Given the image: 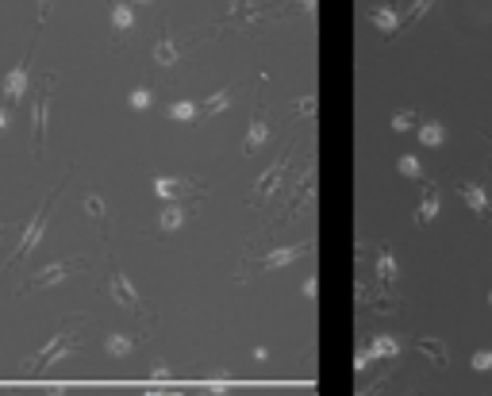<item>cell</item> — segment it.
Masks as SVG:
<instances>
[{
  "mask_svg": "<svg viewBox=\"0 0 492 396\" xmlns=\"http://www.w3.org/2000/svg\"><path fill=\"white\" fill-rule=\"evenodd\" d=\"M62 188H65V181H58V185L50 188V193L43 196V204H39V208H35V215H31V220H27V228H23V235H20V242H16L12 258H8V269H12V266H20V262L27 258V254H31V250L43 242V235H46V223H50V212H54V200H58V196H62Z\"/></svg>",
  "mask_w": 492,
  "mask_h": 396,
  "instance_id": "6da1fadb",
  "label": "cell"
},
{
  "mask_svg": "<svg viewBox=\"0 0 492 396\" xmlns=\"http://www.w3.org/2000/svg\"><path fill=\"white\" fill-rule=\"evenodd\" d=\"M77 327H81V319H77L73 327H65V331L50 335V338H46V346H43V350H39V354H31V358L23 362V370H27V373L46 370V365H54L58 358H65L70 350H77V343H81V338H77Z\"/></svg>",
  "mask_w": 492,
  "mask_h": 396,
  "instance_id": "7a4b0ae2",
  "label": "cell"
},
{
  "mask_svg": "<svg viewBox=\"0 0 492 396\" xmlns=\"http://www.w3.org/2000/svg\"><path fill=\"white\" fill-rule=\"evenodd\" d=\"M54 73H43L39 89H35V100H31V131H35V154L43 158V146H46V127H50V97H54Z\"/></svg>",
  "mask_w": 492,
  "mask_h": 396,
  "instance_id": "3957f363",
  "label": "cell"
},
{
  "mask_svg": "<svg viewBox=\"0 0 492 396\" xmlns=\"http://www.w3.org/2000/svg\"><path fill=\"white\" fill-rule=\"evenodd\" d=\"M85 266H89V262H85V258H65V262H50V266H46V269L31 273V277L23 281V285H20V296H23V292H39V289H50V285H58V281H65V277H70L73 269H85Z\"/></svg>",
  "mask_w": 492,
  "mask_h": 396,
  "instance_id": "277c9868",
  "label": "cell"
},
{
  "mask_svg": "<svg viewBox=\"0 0 492 396\" xmlns=\"http://www.w3.org/2000/svg\"><path fill=\"white\" fill-rule=\"evenodd\" d=\"M27 70H31V50H27L23 58L16 62L12 70H8L4 85H0V92H4L8 105H16V100H23V97H27V89H31V85H27Z\"/></svg>",
  "mask_w": 492,
  "mask_h": 396,
  "instance_id": "5b68a950",
  "label": "cell"
},
{
  "mask_svg": "<svg viewBox=\"0 0 492 396\" xmlns=\"http://www.w3.org/2000/svg\"><path fill=\"white\" fill-rule=\"evenodd\" d=\"M269 143V119L262 116V108H254V119H250V127H246V139H242V154L250 158V154H258L262 146Z\"/></svg>",
  "mask_w": 492,
  "mask_h": 396,
  "instance_id": "8992f818",
  "label": "cell"
},
{
  "mask_svg": "<svg viewBox=\"0 0 492 396\" xmlns=\"http://www.w3.org/2000/svg\"><path fill=\"white\" fill-rule=\"evenodd\" d=\"M108 289H112V296H116V304H123L127 312H139V292H135V285H131V277L123 269H112Z\"/></svg>",
  "mask_w": 492,
  "mask_h": 396,
  "instance_id": "52a82bcc",
  "label": "cell"
},
{
  "mask_svg": "<svg viewBox=\"0 0 492 396\" xmlns=\"http://www.w3.org/2000/svg\"><path fill=\"white\" fill-rule=\"evenodd\" d=\"M304 254H311V242H296V247H277L269 250L266 258H262V269H281V266H292L296 258H304Z\"/></svg>",
  "mask_w": 492,
  "mask_h": 396,
  "instance_id": "ba28073f",
  "label": "cell"
},
{
  "mask_svg": "<svg viewBox=\"0 0 492 396\" xmlns=\"http://www.w3.org/2000/svg\"><path fill=\"white\" fill-rule=\"evenodd\" d=\"M458 196L466 200L469 212H477V220H488V196H485V188H481V185L458 181Z\"/></svg>",
  "mask_w": 492,
  "mask_h": 396,
  "instance_id": "9c48e42d",
  "label": "cell"
},
{
  "mask_svg": "<svg viewBox=\"0 0 492 396\" xmlns=\"http://www.w3.org/2000/svg\"><path fill=\"white\" fill-rule=\"evenodd\" d=\"M154 193L162 196V200H181L185 193H200V185L177 181V177H154Z\"/></svg>",
  "mask_w": 492,
  "mask_h": 396,
  "instance_id": "30bf717a",
  "label": "cell"
},
{
  "mask_svg": "<svg viewBox=\"0 0 492 396\" xmlns=\"http://www.w3.org/2000/svg\"><path fill=\"white\" fill-rule=\"evenodd\" d=\"M177 58H181V50L173 46V31H169V20H166L162 35H158V43H154V62L158 65H173Z\"/></svg>",
  "mask_w": 492,
  "mask_h": 396,
  "instance_id": "8fae6325",
  "label": "cell"
},
{
  "mask_svg": "<svg viewBox=\"0 0 492 396\" xmlns=\"http://www.w3.org/2000/svg\"><path fill=\"white\" fill-rule=\"evenodd\" d=\"M369 23H373L381 35H392V31H400V16H396L389 4H381V8H369Z\"/></svg>",
  "mask_w": 492,
  "mask_h": 396,
  "instance_id": "7c38bea8",
  "label": "cell"
},
{
  "mask_svg": "<svg viewBox=\"0 0 492 396\" xmlns=\"http://www.w3.org/2000/svg\"><path fill=\"white\" fill-rule=\"evenodd\" d=\"M434 215H439V188L423 181V200H419V208H415V223H431Z\"/></svg>",
  "mask_w": 492,
  "mask_h": 396,
  "instance_id": "4fadbf2b",
  "label": "cell"
},
{
  "mask_svg": "<svg viewBox=\"0 0 492 396\" xmlns=\"http://www.w3.org/2000/svg\"><path fill=\"white\" fill-rule=\"evenodd\" d=\"M373 273H377V281H381V285H392V281H396V258H392L389 247H377Z\"/></svg>",
  "mask_w": 492,
  "mask_h": 396,
  "instance_id": "5bb4252c",
  "label": "cell"
},
{
  "mask_svg": "<svg viewBox=\"0 0 492 396\" xmlns=\"http://www.w3.org/2000/svg\"><path fill=\"white\" fill-rule=\"evenodd\" d=\"M369 362H385V358H396L400 354V343H396L392 335H377L373 343H369Z\"/></svg>",
  "mask_w": 492,
  "mask_h": 396,
  "instance_id": "9a60e30c",
  "label": "cell"
},
{
  "mask_svg": "<svg viewBox=\"0 0 492 396\" xmlns=\"http://www.w3.org/2000/svg\"><path fill=\"white\" fill-rule=\"evenodd\" d=\"M231 100H235V85H227V89L212 92V97H204L196 108H200V116H215V112H223L227 105H231Z\"/></svg>",
  "mask_w": 492,
  "mask_h": 396,
  "instance_id": "2e32d148",
  "label": "cell"
},
{
  "mask_svg": "<svg viewBox=\"0 0 492 396\" xmlns=\"http://www.w3.org/2000/svg\"><path fill=\"white\" fill-rule=\"evenodd\" d=\"M419 143L427 150L442 146V143H446V127H442L439 119H423V124H419Z\"/></svg>",
  "mask_w": 492,
  "mask_h": 396,
  "instance_id": "e0dca14e",
  "label": "cell"
},
{
  "mask_svg": "<svg viewBox=\"0 0 492 396\" xmlns=\"http://www.w3.org/2000/svg\"><path fill=\"white\" fill-rule=\"evenodd\" d=\"M285 166H289V154L281 158V162L273 166V169H266V173H262V181H258V188H254V196H258V200H262V196H266V193H273V188L281 185V173H285Z\"/></svg>",
  "mask_w": 492,
  "mask_h": 396,
  "instance_id": "ac0fdd59",
  "label": "cell"
},
{
  "mask_svg": "<svg viewBox=\"0 0 492 396\" xmlns=\"http://www.w3.org/2000/svg\"><path fill=\"white\" fill-rule=\"evenodd\" d=\"M185 215H188L185 204H166L162 215H158V228H162V231H177L185 223Z\"/></svg>",
  "mask_w": 492,
  "mask_h": 396,
  "instance_id": "d6986e66",
  "label": "cell"
},
{
  "mask_svg": "<svg viewBox=\"0 0 492 396\" xmlns=\"http://www.w3.org/2000/svg\"><path fill=\"white\" fill-rule=\"evenodd\" d=\"M131 346H135V338H131V335H123V331H108V335H104V350H108L112 358L131 354Z\"/></svg>",
  "mask_w": 492,
  "mask_h": 396,
  "instance_id": "ffe728a7",
  "label": "cell"
},
{
  "mask_svg": "<svg viewBox=\"0 0 492 396\" xmlns=\"http://www.w3.org/2000/svg\"><path fill=\"white\" fill-rule=\"evenodd\" d=\"M112 27H116L119 35H127L131 27H135V12H131L123 0H116V4H112Z\"/></svg>",
  "mask_w": 492,
  "mask_h": 396,
  "instance_id": "44dd1931",
  "label": "cell"
},
{
  "mask_svg": "<svg viewBox=\"0 0 492 396\" xmlns=\"http://www.w3.org/2000/svg\"><path fill=\"white\" fill-rule=\"evenodd\" d=\"M169 116H173L177 124H193V119L200 116V108H196L193 100H173V105H169Z\"/></svg>",
  "mask_w": 492,
  "mask_h": 396,
  "instance_id": "7402d4cb",
  "label": "cell"
},
{
  "mask_svg": "<svg viewBox=\"0 0 492 396\" xmlns=\"http://www.w3.org/2000/svg\"><path fill=\"white\" fill-rule=\"evenodd\" d=\"M396 169H400L404 177H412V181H423V166H419V158H415V154H400Z\"/></svg>",
  "mask_w": 492,
  "mask_h": 396,
  "instance_id": "603a6c76",
  "label": "cell"
},
{
  "mask_svg": "<svg viewBox=\"0 0 492 396\" xmlns=\"http://www.w3.org/2000/svg\"><path fill=\"white\" fill-rule=\"evenodd\" d=\"M415 346H419L423 354H431L439 365H446V358H450V354H446V346H442V343H434V338H419V343H415Z\"/></svg>",
  "mask_w": 492,
  "mask_h": 396,
  "instance_id": "cb8c5ba5",
  "label": "cell"
},
{
  "mask_svg": "<svg viewBox=\"0 0 492 396\" xmlns=\"http://www.w3.org/2000/svg\"><path fill=\"white\" fill-rule=\"evenodd\" d=\"M431 8H434V0H415V4L408 8V16L400 20V27H408V23H415V20H423V16L431 12Z\"/></svg>",
  "mask_w": 492,
  "mask_h": 396,
  "instance_id": "d4e9b609",
  "label": "cell"
},
{
  "mask_svg": "<svg viewBox=\"0 0 492 396\" xmlns=\"http://www.w3.org/2000/svg\"><path fill=\"white\" fill-rule=\"evenodd\" d=\"M127 105L135 108V112H146L150 105H154V92L150 89H131V97H127Z\"/></svg>",
  "mask_w": 492,
  "mask_h": 396,
  "instance_id": "484cf974",
  "label": "cell"
},
{
  "mask_svg": "<svg viewBox=\"0 0 492 396\" xmlns=\"http://www.w3.org/2000/svg\"><path fill=\"white\" fill-rule=\"evenodd\" d=\"M85 212H89L97 223H104V215H108V212H104V200H100V196H92V193L85 196Z\"/></svg>",
  "mask_w": 492,
  "mask_h": 396,
  "instance_id": "4316f807",
  "label": "cell"
},
{
  "mask_svg": "<svg viewBox=\"0 0 492 396\" xmlns=\"http://www.w3.org/2000/svg\"><path fill=\"white\" fill-rule=\"evenodd\" d=\"M412 127H415V112L404 108V112H396V116H392V131H412Z\"/></svg>",
  "mask_w": 492,
  "mask_h": 396,
  "instance_id": "83f0119b",
  "label": "cell"
},
{
  "mask_svg": "<svg viewBox=\"0 0 492 396\" xmlns=\"http://www.w3.org/2000/svg\"><path fill=\"white\" fill-rule=\"evenodd\" d=\"M473 370H492V350H477V354H473Z\"/></svg>",
  "mask_w": 492,
  "mask_h": 396,
  "instance_id": "f1b7e54d",
  "label": "cell"
},
{
  "mask_svg": "<svg viewBox=\"0 0 492 396\" xmlns=\"http://www.w3.org/2000/svg\"><path fill=\"white\" fill-rule=\"evenodd\" d=\"M296 112H304V116H311V112H316V97H304V100H300V105H296Z\"/></svg>",
  "mask_w": 492,
  "mask_h": 396,
  "instance_id": "f546056e",
  "label": "cell"
},
{
  "mask_svg": "<svg viewBox=\"0 0 492 396\" xmlns=\"http://www.w3.org/2000/svg\"><path fill=\"white\" fill-rule=\"evenodd\" d=\"M316 292H319V285H316V277H308V281H304V296L311 300V296H316Z\"/></svg>",
  "mask_w": 492,
  "mask_h": 396,
  "instance_id": "4dcf8cb0",
  "label": "cell"
},
{
  "mask_svg": "<svg viewBox=\"0 0 492 396\" xmlns=\"http://www.w3.org/2000/svg\"><path fill=\"white\" fill-rule=\"evenodd\" d=\"M296 8H300V12H308V16H311V12H316V0H296Z\"/></svg>",
  "mask_w": 492,
  "mask_h": 396,
  "instance_id": "1f68e13d",
  "label": "cell"
},
{
  "mask_svg": "<svg viewBox=\"0 0 492 396\" xmlns=\"http://www.w3.org/2000/svg\"><path fill=\"white\" fill-rule=\"evenodd\" d=\"M46 12H50V0H39V20H46Z\"/></svg>",
  "mask_w": 492,
  "mask_h": 396,
  "instance_id": "d6a6232c",
  "label": "cell"
},
{
  "mask_svg": "<svg viewBox=\"0 0 492 396\" xmlns=\"http://www.w3.org/2000/svg\"><path fill=\"white\" fill-rule=\"evenodd\" d=\"M8 127V108H0V131Z\"/></svg>",
  "mask_w": 492,
  "mask_h": 396,
  "instance_id": "836d02e7",
  "label": "cell"
},
{
  "mask_svg": "<svg viewBox=\"0 0 492 396\" xmlns=\"http://www.w3.org/2000/svg\"><path fill=\"white\" fill-rule=\"evenodd\" d=\"M227 4H231V8H235V12H239V8H242V0H227Z\"/></svg>",
  "mask_w": 492,
  "mask_h": 396,
  "instance_id": "e575fe53",
  "label": "cell"
},
{
  "mask_svg": "<svg viewBox=\"0 0 492 396\" xmlns=\"http://www.w3.org/2000/svg\"><path fill=\"white\" fill-rule=\"evenodd\" d=\"M4 235H8V223H0V239H4Z\"/></svg>",
  "mask_w": 492,
  "mask_h": 396,
  "instance_id": "d590c367",
  "label": "cell"
},
{
  "mask_svg": "<svg viewBox=\"0 0 492 396\" xmlns=\"http://www.w3.org/2000/svg\"><path fill=\"white\" fill-rule=\"evenodd\" d=\"M135 4H154V0H135Z\"/></svg>",
  "mask_w": 492,
  "mask_h": 396,
  "instance_id": "8d00e7d4",
  "label": "cell"
},
{
  "mask_svg": "<svg viewBox=\"0 0 492 396\" xmlns=\"http://www.w3.org/2000/svg\"><path fill=\"white\" fill-rule=\"evenodd\" d=\"M488 304H492V292H488Z\"/></svg>",
  "mask_w": 492,
  "mask_h": 396,
  "instance_id": "74e56055",
  "label": "cell"
}]
</instances>
